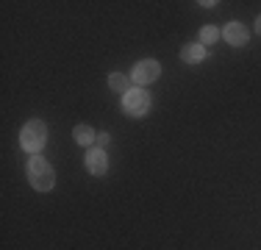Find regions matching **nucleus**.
<instances>
[{
    "mask_svg": "<svg viewBox=\"0 0 261 250\" xmlns=\"http://www.w3.org/2000/svg\"><path fill=\"white\" fill-rule=\"evenodd\" d=\"M28 181L36 192H50L53 184H56V172L42 156H34V159L28 161Z\"/></svg>",
    "mask_w": 261,
    "mask_h": 250,
    "instance_id": "1",
    "label": "nucleus"
},
{
    "mask_svg": "<svg viewBox=\"0 0 261 250\" xmlns=\"http://www.w3.org/2000/svg\"><path fill=\"white\" fill-rule=\"evenodd\" d=\"M45 142H47V125L42 122V120H31V122L22 125V131H20V145H22V150L39 156V150L45 147Z\"/></svg>",
    "mask_w": 261,
    "mask_h": 250,
    "instance_id": "2",
    "label": "nucleus"
},
{
    "mask_svg": "<svg viewBox=\"0 0 261 250\" xmlns=\"http://www.w3.org/2000/svg\"><path fill=\"white\" fill-rule=\"evenodd\" d=\"M122 109L128 117H145L150 111V95L145 89H128L122 95Z\"/></svg>",
    "mask_w": 261,
    "mask_h": 250,
    "instance_id": "3",
    "label": "nucleus"
},
{
    "mask_svg": "<svg viewBox=\"0 0 261 250\" xmlns=\"http://www.w3.org/2000/svg\"><path fill=\"white\" fill-rule=\"evenodd\" d=\"M161 75V64L159 61H153V59H145V61H139V64L134 67V72H130V78H134V84H139V86H145V84H153Z\"/></svg>",
    "mask_w": 261,
    "mask_h": 250,
    "instance_id": "4",
    "label": "nucleus"
},
{
    "mask_svg": "<svg viewBox=\"0 0 261 250\" xmlns=\"http://www.w3.org/2000/svg\"><path fill=\"white\" fill-rule=\"evenodd\" d=\"M86 170L92 175H106V170H109V156H106L103 147H95L86 153Z\"/></svg>",
    "mask_w": 261,
    "mask_h": 250,
    "instance_id": "5",
    "label": "nucleus"
},
{
    "mask_svg": "<svg viewBox=\"0 0 261 250\" xmlns=\"http://www.w3.org/2000/svg\"><path fill=\"white\" fill-rule=\"evenodd\" d=\"M222 36H225V42H228V45H233V47L247 45V39H250V34H247V28H245L242 22H231V25H225Z\"/></svg>",
    "mask_w": 261,
    "mask_h": 250,
    "instance_id": "6",
    "label": "nucleus"
},
{
    "mask_svg": "<svg viewBox=\"0 0 261 250\" xmlns=\"http://www.w3.org/2000/svg\"><path fill=\"white\" fill-rule=\"evenodd\" d=\"M181 59L186 64H197V61L206 59V47H203L200 42H189V45L181 47Z\"/></svg>",
    "mask_w": 261,
    "mask_h": 250,
    "instance_id": "7",
    "label": "nucleus"
},
{
    "mask_svg": "<svg viewBox=\"0 0 261 250\" xmlns=\"http://www.w3.org/2000/svg\"><path fill=\"white\" fill-rule=\"evenodd\" d=\"M72 136H75V142H78V145H92V142L97 139V136H95V131H92L89 125H75Z\"/></svg>",
    "mask_w": 261,
    "mask_h": 250,
    "instance_id": "8",
    "label": "nucleus"
},
{
    "mask_svg": "<svg viewBox=\"0 0 261 250\" xmlns=\"http://www.w3.org/2000/svg\"><path fill=\"white\" fill-rule=\"evenodd\" d=\"M109 86L114 92H122V95H125L128 92V78L122 72H111V78H109Z\"/></svg>",
    "mask_w": 261,
    "mask_h": 250,
    "instance_id": "9",
    "label": "nucleus"
},
{
    "mask_svg": "<svg viewBox=\"0 0 261 250\" xmlns=\"http://www.w3.org/2000/svg\"><path fill=\"white\" fill-rule=\"evenodd\" d=\"M208 42H217V28L214 25H206L200 31V45H208Z\"/></svg>",
    "mask_w": 261,
    "mask_h": 250,
    "instance_id": "10",
    "label": "nucleus"
},
{
    "mask_svg": "<svg viewBox=\"0 0 261 250\" xmlns=\"http://www.w3.org/2000/svg\"><path fill=\"white\" fill-rule=\"evenodd\" d=\"M106 142H109V134H100V136H97V145H100V147L106 145Z\"/></svg>",
    "mask_w": 261,
    "mask_h": 250,
    "instance_id": "11",
    "label": "nucleus"
},
{
    "mask_svg": "<svg viewBox=\"0 0 261 250\" xmlns=\"http://www.w3.org/2000/svg\"><path fill=\"white\" fill-rule=\"evenodd\" d=\"M256 31L261 34V14H258V20H256Z\"/></svg>",
    "mask_w": 261,
    "mask_h": 250,
    "instance_id": "12",
    "label": "nucleus"
}]
</instances>
